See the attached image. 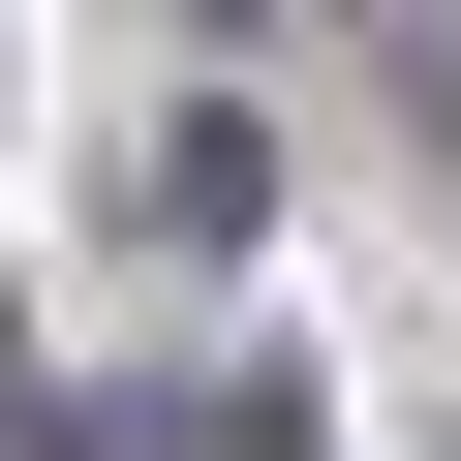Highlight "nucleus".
<instances>
[{
	"label": "nucleus",
	"instance_id": "1",
	"mask_svg": "<svg viewBox=\"0 0 461 461\" xmlns=\"http://www.w3.org/2000/svg\"><path fill=\"white\" fill-rule=\"evenodd\" d=\"M123 215H154V247H247V215H277V123H247V93H185V123L123 154Z\"/></svg>",
	"mask_w": 461,
	"mask_h": 461
}]
</instances>
